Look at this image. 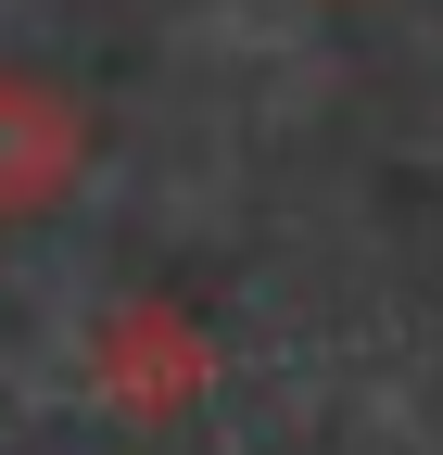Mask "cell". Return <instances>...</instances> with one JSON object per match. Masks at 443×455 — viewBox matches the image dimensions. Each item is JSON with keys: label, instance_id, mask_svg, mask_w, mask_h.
<instances>
[{"label": "cell", "instance_id": "cell-1", "mask_svg": "<svg viewBox=\"0 0 443 455\" xmlns=\"http://www.w3.org/2000/svg\"><path fill=\"white\" fill-rule=\"evenodd\" d=\"M215 392V329L178 304V291H127L89 316V405L127 418V430H178Z\"/></svg>", "mask_w": 443, "mask_h": 455}, {"label": "cell", "instance_id": "cell-2", "mask_svg": "<svg viewBox=\"0 0 443 455\" xmlns=\"http://www.w3.org/2000/svg\"><path fill=\"white\" fill-rule=\"evenodd\" d=\"M77 178H89V101L38 64H0V228L51 215Z\"/></svg>", "mask_w": 443, "mask_h": 455}]
</instances>
